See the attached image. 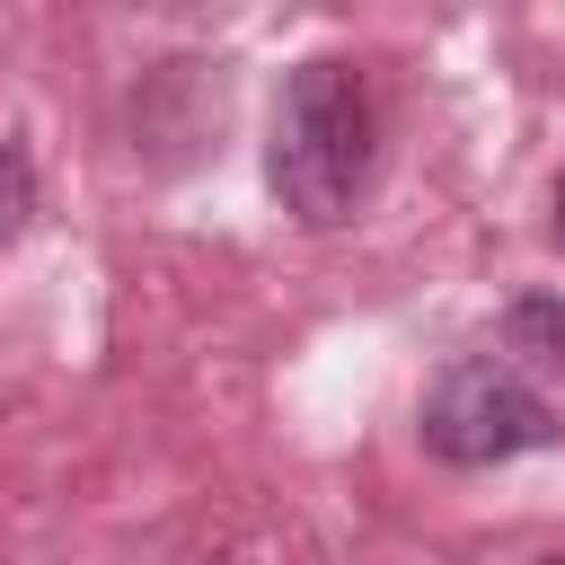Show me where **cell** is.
<instances>
[{"label": "cell", "mask_w": 565, "mask_h": 565, "mask_svg": "<svg viewBox=\"0 0 565 565\" xmlns=\"http://www.w3.org/2000/svg\"><path fill=\"white\" fill-rule=\"evenodd\" d=\"M371 150H380V115H371V88L353 62L318 53L282 79L274 97V132H265V185L291 221L309 230H335L362 185H371Z\"/></svg>", "instance_id": "1"}, {"label": "cell", "mask_w": 565, "mask_h": 565, "mask_svg": "<svg viewBox=\"0 0 565 565\" xmlns=\"http://www.w3.org/2000/svg\"><path fill=\"white\" fill-rule=\"evenodd\" d=\"M424 450L450 459V468H503L521 450H556L565 441V415L547 388H530V371L512 353H459L433 388H424V415H415Z\"/></svg>", "instance_id": "2"}, {"label": "cell", "mask_w": 565, "mask_h": 565, "mask_svg": "<svg viewBox=\"0 0 565 565\" xmlns=\"http://www.w3.org/2000/svg\"><path fill=\"white\" fill-rule=\"evenodd\" d=\"M512 353L521 362H539V371H565V300H547V291H530V300H512Z\"/></svg>", "instance_id": "3"}, {"label": "cell", "mask_w": 565, "mask_h": 565, "mask_svg": "<svg viewBox=\"0 0 565 565\" xmlns=\"http://www.w3.org/2000/svg\"><path fill=\"white\" fill-rule=\"evenodd\" d=\"M26 212H35V168L18 159V141H0V247L26 230Z\"/></svg>", "instance_id": "4"}, {"label": "cell", "mask_w": 565, "mask_h": 565, "mask_svg": "<svg viewBox=\"0 0 565 565\" xmlns=\"http://www.w3.org/2000/svg\"><path fill=\"white\" fill-rule=\"evenodd\" d=\"M556 238H565V177H556Z\"/></svg>", "instance_id": "5"}, {"label": "cell", "mask_w": 565, "mask_h": 565, "mask_svg": "<svg viewBox=\"0 0 565 565\" xmlns=\"http://www.w3.org/2000/svg\"><path fill=\"white\" fill-rule=\"evenodd\" d=\"M547 565H565V556H547Z\"/></svg>", "instance_id": "6"}]
</instances>
